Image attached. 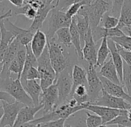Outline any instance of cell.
I'll return each mask as SVG.
<instances>
[{
    "label": "cell",
    "mask_w": 131,
    "mask_h": 127,
    "mask_svg": "<svg viewBox=\"0 0 131 127\" xmlns=\"http://www.w3.org/2000/svg\"><path fill=\"white\" fill-rule=\"evenodd\" d=\"M100 78L103 84V88L106 92L114 96L122 98L126 101H127L128 102L131 103V96L126 92H126L124 91L122 85L114 83L100 75Z\"/></svg>",
    "instance_id": "obj_16"
},
{
    "label": "cell",
    "mask_w": 131,
    "mask_h": 127,
    "mask_svg": "<svg viewBox=\"0 0 131 127\" xmlns=\"http://www.w3.org/2000/svg\"><path fill=\"white\" fill-rule=\"evenodd\" d=\"M39 104L43 106L42 114L53 111L59 105V92L56 83L42 90Z\"/></svg>",
    "instance_id": "obj_8"
},
{
    "label": "cell",
    "mask_w": 131,
    "mask_h": 127,
    "mask_svg": "<svg viewBox=\"0 0 131 127\" xmlns=\"http://www.w3.org/2000/svg\"><path fill=\"white\" fill-rule=\"evenodd\" d=\"M4 24L6 29L9 30L20 41V43L23 45L26 46L31 43L35 33L32 32L29 29L25 30V29L18 27L16 25L10 22L9 18L4 19Z\"/></svg>",
    "instance_id": "obj_15"
},
{
    "label": "cell",
    "mask_w": 131,
    "mask_h": 127,
    "mask_svg": "<svg viewBox=\"0 0 131 127\" xmlns=\"http://www.w3.org/2000/svg\"><path fill=\"white\" fill-rule=\"evenodd\" d=\"M110 53V50L108 45V37H104L101 40L100 47L97 50V60L95 65L96 68L98 67H101L103 65L106 59L108 58Z\"/></svg>",
    "instance_id": "obj_27"
},
{
    "label": "cell",
    "mask_w": 131,
    "mask_h": 127,
    "mask_svg": "<svg viewBox=\"0 0 131 127\" xmlns=\"http://www.w3.org/2000/svg\"><path fill=\"white\" fill-rule=\"evenodd\" d=\"M37 13V10L33 8L29 3H25L21 7H16V10H13V15H23L27 19L33 20Z\"/></svg>",
    "instance_id": "obj_30"
},
{
    "label": "cell",
    "mask_w": 131,
    "mask_h": 127,
    "mask_svg": "<svg viewBox=\"0 0 131 127\" xmlns=\"http://www.w3.org/2000/svg\"><path fill=\"white\" fill-rule=\"evenodd\" d=\"M92 33H93L94 41L96 43L98 42L100 40H101L103 39V37H104L111 38V37H120V36H123L125 34L123 33V31L121 29L118 28L117 26L113 27V28L106 29L102 26H98L96 28L92 29Z\"/></svg>",
    "instance_id": "obj_21"
},
{
    "label": "cell",
    "mask_w": 131,
    "mask_h": 127,
    "mask_svg": "<svg viewBox=\"0 0 131 127\" xmlns=\"http://www.w3.org/2000/svg\"><path fill=\"white\" fill-rule=\"evenodd\" d=\"M55 7H56V5H55V3H53L51 5L46 4L44 6L37 10V13H36L34 20H32V23L29 27V30L33 33H35L38 30H40L42 28L45 20L49 15L50 11Z\"/></svg>",
    "instance_id": "obj_17"
},
{
    "label": "cell",
    "mask_w": 131,
    "mask_h": 127,
    "mask_svg": "<svg viewBox=\"0 0 131 127\" xmlns=\"http://www.w3.org/2000/svg\"><path fill=\"white\" fill-rule=\"evenodd\" d=\"M101 22H102V26H103L104 28H106V29L113 28L118 26L119 18L113 16H110V14L105 13L102 18Z\"/></svg>",
    "instance_id": "obj_34"
},
{
    "label": "cell",
    "mask_w": 131,
    "mask_h": 127,
    "mask_svg": "<svg viewBox=\"0 0 131 127\" xmlns=\"http://www.w3.org/2000/svg\"><path fill=\"white\" fill-rule=\"evenodd\" d=\"M127 115H128V117L129 118V119H131V108H130L129 109H128V113H127Z\"/></svg>",
    "instance_id": "obj_49"
},
{
    "label": "cell",
    "mask_w": 131,
    "mask_h": 127,
    "mask_svg": "<svg viewBox=\"0 0 131 127\" xmlns=\"http://www.w3.org/2000/svg\"><path fill=\"white\" fill-rule=\"evenodd\" d=\"M90 104H94V105H103L106 107H110L113 108H117V109H129L131 108V103L128 102L125 99L114 96L113 95L109 94L106 92L103 88L101 92V95L94 101L92 103Z\"/></svg>",
    "instance_id": "obj_11"
},
{
    "label": "cell",
    "mask_w": 131,
    "mask_h": 127,
    "mask_svg": "<svg viewBox=\"0 0 131 127\" xmlns=\"http://www.w3.org/2000/svg\"><path fill=\"white\" fill-rule=\"evenodd\" d=\"M66 120H67V119L61 118V119H56V120L49 121V122H47L40 123V124H39L37 126H45V127H63V126H65Z\"/></svg>",
    "instance_id": "obj_40"
},
{
    "label": "cell",
    "mask_w": 131,
    "mask_h": 127,
    "mask_svg": "<svg viewBox=\"0 0 131 127\" xmlns=\"http://www.w3.org/2000/svg\"><path fill=\"white\" fill-rule=\"evenodd\" d=\"M87 81L90 103H92L100 97L103 88L100 75H98L96 68L93 65H89L88 67Z\"/></svg>",
    "instance_id": "obj_9"
},
{
    "label": "cell",
    "mask_w": 131,
    "mask_h": 127,
    "mask_svg": "<svg viewBox=\"0 0 131 127\" xmlns=\"http://www.w3.org/2000/svg\"><path fill=\"white\" fill-rule=\"evenodd\" d=\"M83 0H63V1H60L59 6H57L60 10H62L64 11L65 10H67L68 7L73 4V3H80V2H82Z\"/></svg>",
    "instance_id": "obj_41"
},
{
    "label": "cell",
    "mask_w": 131,
    "mask_h": 127,
    "mask_svg": "<svg viewBox=\"0 0 131 127\" xmlns=\"http://www.w3.org/2000/svg\"><path fill=\"white\" fill-rule=\"evenodd\" d=\"M47 46L49 48L52 66L58 76L60 72L70 66V58L68 57V53H66L63 47L56 41L55 37L48 40Z\"/></svg>",
    "instance_id": "obj_4"
},
{
    "label": "cell",
    "mask_w": 131,
    "mask_h": 127,
    "mask_svg": "<svg viewBox=\"0 0 131 127\" xmlns=\"http://www.w3.org/2000/svg\"><path fill=\"white\" fill-rule=\"evenodd\" d=\"M111 39L115 41L117 44L120 45L123 48L131 51V37L128 35H123L120 37H111Z\"/></svg>",
    "instance_id": "obj_35"
},
{
    "label": "cell",
    "mask_w": 131,
    "mask_h": 127,
    "mask_svg": "<svg viewBox=\"0 0 131 127\" xmlns=\"http://www.w3.org/2000/svg\"><path fill=\"white\" fill-rule=\"evenodd\" d=\"M37 60L38 70L40 74L39 82L43 90L49 87L52 84H55L57 78V75L51 63L48 46L46 47L45 50H43L42 54L37 58Z\"/></svg>",
    "instance_id": "obj_3"
},
{
    "label": "cell",
    "mask_w": 131,
    "mask_h": 127,
    "mask_svg": "<svg viewBox=\"0 0 131 127\" xmlns=\"http://www.w3.org/2000/svg\"><path fill=\"white\" fill-rule=\"evenodd\" d=\"M0 89L7 92L15 100L23 103L26 105H34L33 101L25 90L21 79L13 78L12 76L6 78H0Z\"/></svg>",
    "instance_id": "obj_2"
},
{
    "label": "cell",
    "mask_w": 131,
    "mask_h": 127,
    "mask_svg": "<svg viewBox=\"0 0 131 127\" xmlns=\"http://www.w3.org/2000/svg\"><path fill=\"white\" fill-rule=\"evenodd\" d=\"M8 1L10 4L13 5L15 7H21L26 3L25 0H8Z\"/></svg>",
    "instance_id": "obj_43"
},
{
    "label": "cell",
    "mask_w": 131,
    "mask_h": 127,
    "mask_svg": "<svg viewBox=\"0 0 131 127\" xmlns=\"http://www.w3.org/2000/svg\"><path fill=\"white\" fill-rule=\"evenodd\" d=\"M74 18L76 20L77 27V29L80 33V36H81L82 43L84 44L85 40L87 37L88 31H89L90 28L91 27L89 17L86 14H77L74 16Z\"/></svg>",
    "instance_id": "obj_24"
},
{
    "label": "cell",
    "mask_w": 131,
    "mask_h": 127,
    "mask_svg": "<svg viewBox=\"0 0 131 127\" xmlns=\"http://www.w3.org/2000/svg\"><path fill=\"white\" fill-rule=\"evenodd\" d=\"M84 110H89L90 112H93V113L99 115L102 118L103 126H104L107 122H109L116 116L128 113L127 109H117L94 104H89Z\"/></svg>",
    "instance_id": "obj_12"
},
{
    "label": "cell",
    "mask_w": 131,
    "mask_h": 127,
    "mask_svg": "<svg viewBox=\"0 0 131 127\" xmlns=\"http://www.w3.org/2000/svg\"><path fill=\"white\" fill-rule=\"evenodd\" d=\"M3 114H4V110H3V106L1 105L0 106V122H1V119L3 116Z\"/></svg>",
    "instance_id": "obj_47"
},
{
    "label": "cell",
    "mask_w": 131,
    "mask_h": 127,
    "mask_svg": "<svg viewBox=\"0 0 131 127\" xmlns=\"http://www.w3.org/2000/svg\"><path fill=\"white\" fill-rule=\"evenodd\" d=\"M0 101H6L7 102H13L16 100L7 92L0 89Z\"/></svg>",
    "instance_id": "obj_42"
},
{
    "label": "cell",
    "mask_w": 131,
    "mask_h": 127,
    "mask_svg": "<svg viewBox=\"0 0 131 127\" xmlns=\"http://www.w3.org/2000/svg\"><path fill=\"white\" fill-rule=\"evenodd\" d=\"M56 85L59 92V105L66 102L70 97L73 88V76L69 66L60 72L56 78Z\"/></svg>",
    "instance_id": "obj_7"
},
{
    "label": "cell",
    "mask_w": 131,
    "mask_h": 127,
    "mask_svg": "<svg viewBox=\"0 0 131 127\" xmlns=\"http://www.w3.org/2000/svg\"><path fill=\"white\" fill-rule=\"evenodd\" d=\"M108 45H109V48L110 50L111 57L114 63V65L116 68L119 78L122 82L123 81V65H124L123 60L117 50L116 42L113 41L111 38H108Z\"/></svg>",
    "instance_id": "obj_22"
},
{
    "label": "cell",
    "mask_w": 131,
    "mask_h": 127,
    "mask_svg": "<svg viewBox=\"0 0 131 127\" xmlns=\"http://www.w3.org/2000/svg\"><path fill=\"white\" fill-rule=\"evenodd\" d=\"M70 97L75 98L77 101L78 104H83L90 102L87 85L84 84L77 85L74 88V90L72 91Z\"/></svg>",
    "instance_id": "obj_28"
},
{
    "label": "cell",
    "mask_w": 131,
    "mask_h": 127,
    "mask_svg": "<svg viewBox=\"0 0 131 127\" xmlns=\"http://www.w3.org/2000/svg\"><path fill=\"white\" fill-rule=\"evenodd\" d=\"M83 59L86 60V62L89 63V65H93V66L96 65L97 60V50H96V42L94 41L93 37L91 27L88 31L87 37L83 44Z\"/></svg>",
    "instance_id": "obj_13"
},
{
    "label": "cell",
    "mask_w": 131,
    "mask_h": 127,
    "mask_svg": "<svg viewBox=\"0 0 131 127\" xmlns=\"http://www.w3.org/2000/svg\"><path fill=\"white\" fill-rule=\"evenodd\" d=\"M111 7L103 0H96V2L90 5H85L81 7L77 14H86L90 20L92 29L98 26L105 13L110 11Z\"/></svg>",
    "instance_id": "obj_5"
},
{
    "label": "cell",
    "mask_w": 131,
    "mask_h": 127,
    "mask_svg": "<svg viewBox=\"0 0 131 127\" xmlns=\"http://www.w3.org/2000/svg\"><path fill=\"white\" fill-rule=\"evenodd\" d=\"M72 76H73V88L72 91L74 88L81 84L86 85L88 87L87 81V71H86L83 68L80 67L78 65H75L72 70ZM71 91V92H72Z\"/></svg>",
    "instance_id": "obj_26"
},
{
    "label": "cell",
    "mask_w": 131,
    "mask_h": 127,
    "mask_svg": "<svg viewBox=\"0 0 131 127\" xmlns=\"http://www.w3.org/2000/svg\"><path fill=\"white\" fill-rule=\"evenodd\" d=\"M70 34H71L72 43L74 47L76 53L80 60H83V47H82L83 43L81 40V36L77 27L76 20L74 17L73 18L72 23L70 26Z\"/></svg>",
    "instance_id": "obj_23"
},
{
    "label": "cell",
    "mask_w": 131,
    "mask_h": 127,
    "mask_svg": "<svg viewBox=\"0 0 131 127\" xmlns=\"http://www.w3.org/2000/svg\"><path fill=\"white\" fill-rule=\"evenodd\" d=\"M123 3L124 0H113V5L110 10V15L119 18Z\"/></svg>",
    "instance_id": "obj_39"
},
{
    "label": "cell",
    "mask_w": 131,
    "mask_h": 127,
    "mask_svg": "<svg viewBox=\"0 0 131 127\" xmlns=\"http://www.w3.org/2000/svg\"><path fill=\"white\" fill-rule=\"evenodd\" d=\"M131 25V0H124L123 5L119 16V23L117 27L123 29L125 26Z\"/></svg>",
    "instance_id": "obj_25"
},
{
    "label": "cell",
    "mask_w": 131,
    "mask_h": 127,
    "mask_svg": "<svg viewBox=\"0 0 131 127\" xmlns=\"http://www.w3.org/2000/svg\"><path fill=\"white\" fill-rule=\"evenodd\" d=\"M123 33L125 32V33H126V35L131 37V25H130V26H125V27H123ZM123 29H122V30H123Z\"/></svg>",
    "instance_id": "obj_45"
},
{
    "label": "cell",
    "mask_w": 131,
    "mask_h": 127,
    "mask_svg": "<svg viewBox=\"0 0 131 127\" xmlns=\"http://www.w3.org/2000/svg\"><path fill=\"white\" fill-rule=\"evenodd\" d=\"M46 1V3L47 4V5H51V4H52L56 0H45Z\"/></svg>",
    "instance_id": "obj_48"
},
{
    "label": "cell",
    "mask_w": 131,
    "mask_h": 127,
    "mask_svg": "<svg viewBox=\"0 0 131 127\" xmlns=\"http://www.w3.org/2000/svg\"><path fill=\"white\" fill-rule=\"evenodd\" d=\"M24 105H26L16 100L13 102L2 101V106L4 110V114L0 122V126H14L18 113Z\"/></svg>",
    "instance_id": "obj_10"
},
{
    "label": "cell",
    "mask_w": 131,
    "mask_h": 127,
    "mask_svg": "<svg viewBox=\"0 0 131 127\" xmlns=\"http://www.w3.org/2000/svg\"><path fill=\"white\" fill-rule=\"evenodd\" d=\"M123 85L125 86L126 92L131 96V67L124 62L123 74Z\"/></svg>",
    "instance_id": "obj_32"
},
{
    "label": "cell",
    "mask_w": 131,
    "mask_h": 127,
    "mask_svg": "<svg viewBox=\"0 0 131 127\" xmlns=\"http://www.w3.org/2000/svg\"><path fill=\"white\" fill-rule=\"evenodd\" d=\"M100 75L114 83L123 85V84L119 78L116 68L114 65V63H113L111 57H110V59L108 60H106L105 63L101 66V68L100 71Z\"/></svg>",
    "instance_id": "obj_20"
},
{
    "label": "cell",
    "mask_w": 131,
    "mask_h": 127,
    "mask_svg": "<svg viewBox=\"0 0 131 127\" xmlns=\"http://www.w3.org/2000/svg\"><path fill=\"white\" fill-rule=\"evenodd\" d=\"M25 90L31 97L33 101L34 105H39L40 101V96L42 92V88L40 85L39 80H26V81L22 82Z\"/></svg>",
    "instance_id": "obj_18"
},
{
    "label": "cell",
    "mask_w": 131,
    "mask_h": 127,
    "mask_svg": "<svg viewBox=\"0 0 131 127\" xmlns=\"http://www.w3.org/2000/svg\"><path fill=\"white\" fill-rule=\"evenodd\" d=\"M42 108V104L39 105H24L18 113L14 126H24L26 123L32 121L36 115Z\"/></svg>",
    "instance_id": "obj_14"
},
{
    "label": "cell",
    "mask_w": 131,
    "mask_h": 127,
    "mask_svg": "<svg viewBox=\"0 0 131 127\" xmlns=\"http://www.w3.org/2000/svg\"><path fill=\"white\" fill-rule=\"evenodd\" d=\"M40 78V74L39 71L38 70V68L32 66L29 71H27V73L26 74V75L23 78H21V81H26V80H33V79H37L39 80Z\"/></svg>",
    "instance_id": "obj_37"
},
{
    "label": "cell",
    "mask_w": 131,
    "mask_h": 127,
    "mask_svg": "<svg viewBox=\"0 0 131 127\" xmlns=\"http://www.w3.org/2000/svg\"><path fill=\"white\" fill-rule=\"evenodd\" d=\"M89 104H90V102L80 104L77 106H71L69 104V102H64L58 105L53 111L43 114L42 116L38 119H34L32 121L26 123L24 126H37L40 123L47 122L56 120L58 119H61V118L67 119L70 117L71 115H74L75 113H77V112L84 110Z\"/></svg>",
    "instance_id": "obj_1"
},
{
    "label": "cell",
    "mask_w": 131,
    "mask_h": 127,
    "mask_svg": "<svg viewBox=\"0 0 131 127\" xmlns=\"http://www.w3.org/2000/svg\"><path fill=\"white\" fill-rule=\"evenodd\" d=\"M47 42L48 39L45 33H43L40 30H38L35 32L32 40L30 43V46L33 53L37 58L42 54V53L45 50L46 47L47 46Z\"/></svg>",
    "instance_id": "obj_19"
},
{
    "label": "cell",
    "mask_w": 131,
    "mask_h": 127,
    "mask_svg": "<svg viewBox=\"0 0 131 127\" xmlns=\"http://www.w3.org/2000/svg\"><path fill=\"white\" fill-rule=\"evenodd\" d=\"M73 18L69 17L65 11L60 10L58 7L53 8L49 13L48 30L46 33L47 39H52L56 35L58 30L62 27H70Z\"/></svg>",
    "instance_id": "obj_6"
},
{
    "label": "cell",
    "mask_w": 131,
    "mask_h": 127,
    "mask_svg": "<svg viewBox=\"0 0 131 127\" xmlns=\"http://www.w3.org/2000/svg\"><path fill=\"white\" fill-rule=\"evenodd\" d=\"M6 2V0H0V13H3L5 9L7 7V4Z\"/></svg>",
    "instance_id": "obj_44"
},
{
    "label": "cell",
    "mask_w": 131,
    "mask_h": 127,
    "mask_svg": "<svg viewBox=\"0 0 131 127\" xmlns=\"http://www.w3.org/2000/svg\"><path fill=\"white\" fill-rule=\"evenodd\" d=\"M111 125H116V126H125V127H131V119L128 117L127 114H123L116 116L109 122H107L104 126H111Z\"/></svg>",
    "instance_id": "obj_31"
},
{
    "label": "cell",
    "mask_w": 131,
    "mask_h": 127,
    "mask_svg": "<svg viewBox=\"0 0 131 127\" xmlns=\"http://www.w3.org/2000/svg\"><path fill=\"white\" fill-rule=\"evenodd\" d=\"M33 2H45V0H26V3H31Z\"/></svg>",
    "instance_id": "obj_46"
},
{
    "label": "cell",
    "mask_w": 131,
    "mask_h": 127,
    "mask_svg": "<svg viewBox=\"0 0 131 127\" xmlns=\"http://www.w3.org/2000/svg\"><path fill=\"white\" fill-rule=\"evenodd\" d=\"M56 35L57 37L58 42L64 47L70 48L73 45L70 27H62L58 30L56 33Z\"/></svg>",
    "instance_id": "obj_29"
},
{
    "label": "cell",
    "mask_w": 131,
    "mask_h": 127,
    "mask_svg": "<svg viewBox=\"0 0 131 127\" xmlns=\"http://www.w3.org/2000/svg\"><path fill=\"white\" fill-rule=\"evenodd\" d=\"M86 5V3H85V0L82 2H80V3H73L72 5H70L68 9L66 10V13L67 15L70 17V18H73L80 11V10L81 9V7L83 6H85Z\"/></svg>",
    "instance_id": "obj_36"
},
{
    "label": "cell",
    "mask_w": 131,
    "mask_h": 127,
    "mask_svg": "<svg viewBox=\"0 0 131 127\" xmlns=\"http://www.w3.org/2000/svg\"><path fill=\"white\" fill-rule=\"evenodd\" d=\"M116 47H117V50H118L119 54L121 55L123 61L126 63H127L129 66L131 67V51L123 48V47H121L120 45H119L117 43H116Z\"/></svg>",
    "instance_id": "obj_38"
},
{
    "label": "cell",
    "mask_w": 131,
    "mask_h": 127,
    "mask_svg": "<svg viewBox=\"0 0 131 127\" xmlns=\"http://www.w3.org/2000/svg\"><path fill=\"white\" fill-rule=\"evenodd\" d=\"M86 124L88 127H98L103 126L102 118L97 114H90L89 112H86Z\"/></svg>",
    "instance_id": "obj_33"
}]
</instances>
